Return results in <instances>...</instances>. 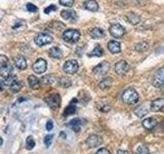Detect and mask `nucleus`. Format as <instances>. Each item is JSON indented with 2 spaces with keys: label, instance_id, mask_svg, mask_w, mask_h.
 <instances>
[{
  "label": "nucleus",
  "instance_id": "obj_1",
  "mask_svg": "<svg viewBox=\"0 0 164 154\" xmlns=\"http://www.w3.org/2000/svg\"><path fill=\"white\" fill-rule=\"evenodd\" d=\"M122 101L126 104H135L138 101V94L135 89L127 88L123 91L122 94Z\"/></svg>",
  "mask_w": 164,
  "mask_h": 154
},
{
  "label": "nucleus",
  "instance_id": "obj_2",
  "mask_svg": "<svg viewBox=\"0 0 164 154\" xmlns=\"http://www.w3.org/2000/svg\"><path fill=\"white\" fill-rule=\"evenodd\" d=\"M80 31L76 29H68L63 33V39L69 43H76L80 39Z\"/></svg>",
  "mask_w": 164,
  "mask_h": 154
},
{
  "label": "nucleus",
  "instance_id": "obj_3",
  "mask_svg": "<svg viewBox=\"0 0 164 154\" xmlns=\"http://www.w3.org/2000/svg\"><path fill=\"white\" fill-rule=\"evenodd\" d=\"M110 70V63L107 61H104L102 62L101 64H99L98 66H96L93 68V74L96 76H103V75H106L107 73Z\"/></svg>",
  "mask_w": 164,
  "mask_h": 154
},
{
  "label": "nucleus",
  "instance_id": "obj_4",
  "mask_svg": "<svg viewBox=\"0 0 164 154\" xmlns=\"http://www.w3.org/2000/svg\"><path fill=\"white\" fill-rule=\"evenodd\" d=\"M63 69L67 74H75L76 72L78 71L79 65L76 60H68V61L64 64Z\"/></svg>",
  "mask_w": 164,
  "mask_h": 154
},
{
  "label": "nucleus",
  "instance_id": "obj_5",
  "mask_svg": "<svg viewBox=\"0 0 164 154\" xmlns=\"http://www.w3.org/2000/svg\"><path fill=\"white\" fill-rule=\"evenodd\" d=\"M34 41H35V43L38 46H43V45H46V44L50 43V42H53V37L47 33H40L35 37Z\"/></svg>",
  "mask_w": 164,
  "mask_h": 154
},
{
  "label": "nucleus",
  "instance_id": "obj_6",
  "mask_svg": "<svg viewBox=\"0 0 164 154\" xmlns=\"http://www.w3.org/2000/svg\"><path fill=\"white\" fill-rule=\"evenodd\" d=\"M45 102L51 109H58L61 105V97L59 94H53V95L46 97Z\"/></svg>",
  "mask_w": 164,
  "mask_h": 154
},
{
  "label": "nucleus",
  "instance_id": "obj_7",
  "mask_svg": "<svg viewBox=\"0 0 164 154\" xmlns=\"http://www.w3.org/2000/svg\"><path fill=\"white\" fill-rule=\"evenodd\" d=\"M110 34L115 38H121L125 34V29L123 26H121L120 24H113L109 29Z\"/></svg>",
  "mask_w": 164,
  "mask_h": 154
},
{
  "label": "nucleus",
  "instance_id": "obj_8",
  "mask_svg": "<svg viewBox=\"0 0 164 154\" xmlns=\"http://www.w3.org/2000/svg\"><path fill=\"white\" fill-rule=\"evenodd\" d=\"M153 85L158 88H162L164 86V69L160 68L156 72L153 79Z\"/></svg>",
  "mask_w": 164,
  "mask_h": 154
},
{
  "label": "nucleus",
  "instance_id": "obj_9",
  "mask_svg": "<svg viewBox=\"0 0 164 154\" xmlns=\"http://www.w3.org/2000/svg\"><path fill=\"white\" fill-rule=\"evenodd\" d=\"M47 63L44 59H38L35 63L33 64V71L37 74H42L46 71Z\"/></svg>",
  "mask_w": 164,
  "mask_h": 154
},
{
  "label": "nucleus",
  "instance_id": "obj_10",
  "mask_svg": "<svg viewBox=\"0 0 164 154\" xmlns=\"http://www.w3.org/2000/svg\"><path fill=\"white\" fill-rule=\"evenodd\" d=\"M130 66L126 61H120L115 65V72L118 75H124L129 71Z\"/></svg>",
  "mask_w": 164,
  "mask_h": 154
},
{
  "label": "nucleus",
  "instance_id": "obj_11",
  "mask_svg": "<svg viewBox=\"0 0 164 154\" xmlns=\"http://www.w3.org/2000/svg\"><path fill=\"white\" fill-rule=\"evenodd\" d=\"M102 143H103V139L98 135H90L86 139V144H87V146L90 148L99 147Z\"/></svg>",
  "mask_w": 164,
  "mask_h": 154
},
{
  "label": "nucleus",
  "instance_id": "obj_12",
  "mask_svg": "<svg viewBox=\"0 0 164 154\" xmlns=\"http://www.w3.org/2000/svg\"><path fill=\"white\" fill-rule=\"evenodd\" d=\"M164 107V99L160 98L157 99V100L153 101L151 103V110L154 111V112H158V111H161Z\"/></svg>",
  "mask_w": 164,
  "mask_h": 154
},
{
  "label": "nucleus",
  "instance_id": "obj_13",
  "mask_svg": "<svg viewBox=\"0 0 164 154\" xmlns=\"http://www.w3.org/2000/svg\"><path fill=\"white\" fill-rule=\"evenodd\" d=\"M108 49L112 54H118L121 51V44L116 40H111L108 43Z\"/></svg>",
  "mask_w": 164,
  "mask_h": 154
},
{
  "label": "nucleus",
  "instance_id": "obj_14",
  "mask_svg": "<svg viewBox=\"0 0 164 154\" xmlns=\"http://www.w3.org/2000/svg\"><path fill=\"white\" fill-rule=\"evenodd\" d=\"M156 125H157V120H156L155 118L149 117L143 121V126L146 128V130L152 131L156 128Z\"/></svg>",
  "mask_w": 164,
  "mask_h": 154
},
{
  "label": "nucleus",
  "instance_id": "obj_15",
  "mask_svg": "<svg viewBox=\"0 0 164 154\" xmlns=\"http://www.w3.org/2000/svg\"><path fill=\"white\" fill-rule=\"evenodd\" d=\"M28 82H29V85L30 88H31L32 89H38L40 88V79L37 78V77L35 75H30L28 77Z\"/></svg>",
  "mask_w": 164,
  "mask_h": 154
},
{
  "label": "nucleus",
  "instance_id": "obj_16",
  "mask_svg": "<svg viewBox=\"0 0 164 154\" xmlns=\"http://www.w3.org/2000/svg\"><path fill=\"white\" fill-rule=\"evenodd\" d=\"M14 65L17 68L21 69V70H25L27 68V61L23 56H18L14 58Z\"/></svg>",
  "mask_w": 164,
  "mask_h": 154
},
{
  "label": "nucleus",
  "instance_id": "obj_17",
  "mask_svg": "<svg viewBox=\"0 0 164 154\" xmlns=\"http://www.w3.org/2000/svg\"><path fill=\"white\" fill-rule=\"evenodd\" d=\"M81 125H82V122H81V120L79 118H75V119H73V120H71L70 122L68 123V126L71 128L72 131H74L75 133H79L81 130Z\"/></svg>",
  "mask_w": 164,
  "mask_h": 154
},
{
  "label": "nucleus",
  "instance_id": "obj_18",
  "mask_svg": "<svg viewBox=\"0 0 164 154\" xmlns=\"http://www.w3.org/2000/svg\"><path fill=\"white\" fill-rule=\"evenodd\" d=\"M84 8L90 11H99V4L96 0H87L84 2Z\"/></svg>",
  "mask_w": 164,
  "mask_h": 154
},
{
  "label": "nucleus",
  "instance_id": "obj_19",
  "mask_svg": "<svg viewBox=\"0 0 164 154\" xmlns=\"http://www.w3.org/2000/svg\"><path fill=\"white\" fill-rule=\"evenodd\" d=\"M113 85V79L111 77H106V78L102 79V80L99 82V86H100L101 89H109L111 86Z\"/></svg>",
  "mask_w": 164,
  "mask_h": 154
},
{
  "label": "nucleus",
  "instance_id": "obj_20",
  "mask_svg": "<svg viewBox=\"0 0 164 154\" xmlns=\"http://www.w3.org/2000/svg\"><path fill=\"white\" fill-rule=\"evenodd\" d=\"M62 18L65 20H70V21H76L77 14L74 11H63L61 12Z\"/></svg>",
  "mask_w": 164,
  "mask_h": 154
},
{
  "label": "nucleus",
  "instance_id": "obj_21",
  "mask_svg": "<svg viewBox=\"0 0 164 154\" xmlns=\"http://www.w3.org/2000/svg\"><path fill=\"white\" fill-rule=\"evenodd\" d=\"M48 54L49 57H51L53 59H62L63 57V51H61V48H56V46H53L48 51Z\"/></svg>",
  "mask_w": 164,
  "mask_h": 154
},
{
  "label": "nucleus",
  "instance_id": "obj_22",
  "mask_svg": "<svg viewBox=\"0 0 164 154\" xmlns=\"http://www.w3.org/2000/svg\"><path fill=\"white\" fill-rule=\"evenodd\" d=\"M89 34H90V36L93 37V39H100L105 37V31L101 28H93L89 32Z\"/></svg>",
  "mask_w": 164,
  "mask_h": 154
},
{
  "label": "nucleus",
  "instance_id": "obj_23",
  "mask_svg": "<svg viewBox=\"0 0 164 154\" xmlns=\"http://www.w3.org/2000/svg\"><path fill=\"white\" fill-rule=\"evenodd\" d=\"M40 83H43L45 84V85H50V84H53L56 82V80H58V78H56L54 75H51V74H49V75H45L43 76L42 78L40 79Z\"/></svg>",
  "mask_w": 164,
  "mask_h": 154
},
{
  "label": "nucleus",
  "instance_id": "obj_24",
  "mask_svg": "<svg viewBox=\"0 0 164 154\" xmlns=\"http://www.w3.org/2000/svg\"><path fill=\"white\" fill-rule=\"evenodd\" d=\"M77 102V100H72V102L70 103V105L67 107L66 109H65L64 111V116H69V115H72V114H74L76 112V105L75 103Z\"/></svg>",
  "mask_w": 164,
  "mask_h": 154
},
{
  "label": "nucleus",
  "instance_id": "obj_25",
  "mask_svg": "<svg viewBox=\"0 0 164 154\" xmlns=\"http://www.w3.org/2000/svg\"><path fill=\"white\" fill-rule=\"evenodd\" d=\"M11 73H12V66L9 63L7 64L5 67H3V68L0 69V76L4 77V78L11 76Z\"/></svg>",
  "mask_w": 164,
  "mask_h": 154
},
{
  "label": "nucleus",
  "instance_id": "obj_26",
  "mask_svg": "<svg viewBox=\"0 0 164 154\" xmlns=\"http://www.w3.org/2000/svg\"><path fill=\"white\" fill-rule=\"evenodd\" d=\"M127 20H128V22H129L130 24L136 25V24L140 23L141 17L138 16V14H135V12H129V14H127Z\"/></svg>",
  "mask_w": 164,
  "mask_h": 154
},
{
  "label": "nucleus",
  "instance_id": "obj_27",
  "mask_svg": "<svg viewBox=\"0 0 164 154\" xmlns=\"http://www.w3.org/2000/svg\"><path fill=\"white\" fill-rule=\"evenodd\" d=\"M104 54V51L102 48L101 45H96V48H93V51L91 53L88 54L89 57H102Z\"/></svg>",
  "mask_w": 164,
  "mask_h": 154
},
{
  "label": "nucleus",
  "instance_id": "obj_28",
  "mask_svg": "<svg viewBox=\"0 0 164 154\" xmlns=\"http://www.w3.org/2000/svg\"><path fill=\"white\" fill-rule=\"evenodd\" d=\"M9 88H11L12 93H19V91H21V88H23V83H22V81L17 80V81H14Z\"/></svg>",
  "mask_w": 164,
  "mask_h": 154
},
{
  "label": "nucleus",
  "instance_id": "obj_29",
  "mask_svg": "<svg viewBox=\"0 0 164 154\" xmlns=\"http://www.w3.org/2000/svg\"><path fill=\"white\" fill-rule=\"evenodd\" d=\"M59 82V85H61L62 88H68L72 85L71 80L69 78H66V77H61Z\"/></svg>",
  "mask_w": 164,
  "mask_h": 154
},
{
  "label": "nucleus",
  "instance_id": "obj_30",
  "mask_svg": "<svg viewBox=\"0 0 164 154\" xmlns=\"http://www.w3.org/2000/svg\"><path fill=\"white\" fill-rule=\"evenodd\" d=\"M34 147H35V141H34V139L31 136H29L26 140V148L28 150H32Z\"/></svg>",
  "mask_w": 164,
  "mask_h": 154
},
{
  "label": "nucleus",
  "instance_id": "obj_31",
  "mask_svg": "<svg viewBox=\"0 0 164 154\" xmlns=\"http://www.w3.org/2000/svg\"><path fill=\"white\" fill-rule=\"evenodd\" d=\"M135 113L136 116H138V117H143V116H145L146 114L148 113V111H147V109L144 106H141V107H138V109H135Z\"/></svg>",
  "mask_w": 164,
  "mask_h": 154
},
{
  "label": "nucleus",
  "instance_id": "obj_32",
  "mask_svg": "<svg viewBox=\"0 0 164 154\" xmlns=\"http://www.w3.org/2000/svg\"><path fill=\"white\" fill-rule=\"evenodd\" d=\"M17 80H18V78H17V76L11 75V76L6 77V78L4 79L3 83H4V85H6V86H11V84L14 83V81H17Z\"/></svg>",
  "mask_w": 164,
  "mask_h": 154
},
{
  "label": "nucleus",
  "instance_id": "obj_33",
  "mask_svg": "<svg viewBox=\"0 0 164 154\" xmlns=\"http://www.w3.org/2000/svg\"><path fill=\"white\" fill-rule=\"evenodd\" d=\"M135 49L136 51H145L148 49V43L146 42H140L135 46Z\"/></svg>",
  "mask_w": 164,
  "mask_h": 154
},
{
  "label": "nucleus",
  "instance_id": "obj_34",
  "mask_svg": "<svg viewBox=\"0 0 164 154\" xmlns=\"http://www.w3.org/2000/svg\"><path fill=\"white\" fill-rule=\"evenodd\" d=\"M8 63H9L8 58L6 56H4V54H0V69L5 67Z\"/></svg>",
  "mask_w": 164,
  "mask_h": 154
},
{
  "label": "nucleus",
  "instance_id": "obj_35",
  "mask_svg": "<svg viewBox=\"0 0 164 154\" xmlns=\"http://www.w3.org/2000/svg\"><path fill=\"white\" fill-rule=\"evenodd\" d=\"M98 108L102 112H108V111H110L111 106L109 104H102V105H99L98 104Z\"/></svg>",
  "mask_w": 164,
  "mask_h": 154
},
{
  "label": "nucleus",
  "instance_id": "obj_36",
  "mask_svg": "<svg viewBox=\"0 0 164 154\" xmlns=\"http://www.w3.org/2000/svg\"><path fill=\"white\" fill-rule=\"evenodd\" d=\"M53 135H47L45 138H44V144H45L46 147H49L53 143Z\"/></svg>",
  "mask_w": 164,
  "mask_h": 154
},
{
  "label": "nucleus",
  "instance_id": "obj_37",
  "mask_svg": "<svg viewBox=\"0 0 164 154\" xmlns=\"http://www.w3.org/2000/svg\"><path fill=\"white\" fill-rule=\"evenodd\" d=\"M74 2H75V0H59V3H61L62 5L68 6V7L73 6Z\"/></svg>",
  "mask_w": 164,
  "mask_h": 154
},
{
  "label": "nucleus",
  "instance_id": "obj_38",
  "mask_svg": "<svg viewBox=\"0 0 164 154\" xmlns=\"http://www.w3.org/2000/svg\"><path fill=\"white\" fill-rule=\"evenodd\" d=\"M136 154H149V149L146 146H140L136 150Z\"/></svg>",
  "mask_w": 164,
  "mask_h": 154
},
{
  "label": "nucleus",
  "instance_id": "obj_39",
  "mask_svg": "<svg viewBox=\"0 0 164 154\" xmlns=\"http://www.w3.org/2000/svg\"><path fill=\"white\" fill-rule=\"evenodd\" d=\"M26 8H27V11H37V6L34 5L33 3H28L27 4V6H26Z\"/></svg>",
  "mask_w": 164,
  "mask_h": 154
},
{
  "label": "nucleus",
  "instance_id": "obj_40",
  "mask_svg": "<svg viewBox=\"0 0 164 154\" xmlns=\"http://www.w3.org/2000/svg\"><path fill=\"white\" fill-rule=\"evenodd\" d=\"M54 11H56V5H50V6L46 7V8L44 9V12H45V14H49V12Z\"/></svg>",
  "mask_w": 164,
  "mask_h": 154
},
{
  "label": "nucleus",
  "instance_id": "obj_41",
  "mask_svg": "<svg viewBox=\"0 0 164 154\" xmlns=\"http://www.w3.org/2000/svg\"><path fill=\"white\" fill-rule=\"evenodd\" d=\"M96 154H111V152L106 148H101V149H99V150L96 151Z\"/></svg>",
  "mask_w": 164,
  "mask_h": 154
},
{
  "label": "nucleus",
  "instance_id": "obj_42",
  "mask_svg": "<svg viewBox=\"0 0 164 154\" xmlns=\"http://www.w3.org/2000/svg\"><path fill=\"white\" fill-rule=\"evenodd\" d=\"M53 128V122L51 120H48L46 122V130L47 131H51Z\"/></svg>",
  "mask_w": 164,
  "mask_h": 154
},
{
  "label": "nucleus",
  "instance_id": "obj_43",
  "mask_svg": "<svg viewBox=\"0 0 164 154\" xmlns=\"http://www.w3.org/2000/svg\"><path fill=\"white\" fill-rule=\"evenodd\" d=\"M25 23H26V22L23 21V20H19L18 22H16V25H14V29L18 28V27H20V26H24Z\"/></svg>",
  "mask_w": 164,
  "mask_h": 154
},
{
  "label": "nucleus",
  "instance_id": "obj_44",
  "mask_svg": "<svg viewBox=\"0 0 164 154\" xmlns=\"http://www.w3.org/2000/svg\"><path fill=\"white\" fill-rule=\"evenodd\" d=\"M117 154H128V152L126 150H118Z\"/></svg>",
  "mask_w": 164,
  "mask_h": 154
},
{
  "label": "nucleus",
  "instance_id": "obj_45",
  "mask_svg": "<svg viewBox=\"0 0 164 154\" xmlns=\"http://www.w3.org/2000/svg\"><path fill=\"white\" fill-rule=\"evenodd\" d=\"M61 137H63V139H66V134H65V133H63V131H62V133H61Z\"/></svg>",
  "mask_w": 164,
  "mask_h": 154
},
{
  "label": "nucleus",
  "instance_id": "obj_46",
  "mask_svg": "<svg viewBox=\"0 0 164 154\" xmlns=\"http://www.w3.org/2000/svg\"><path fill=\"white\" fill-rule=\"evenodd\" d=\"M2 144H3V140H2V138H0V146H1Z\"/></svg>",
  "mask_w": 164,
  "mask_h": 154
},
{
  "label": "nucleus",
  "instance_id": "obj_47",
  "mask_svg": "<svg viewBox=\"0 0 164 154\" xmlns=\"http://www.w3.org/2000/svg\"><path fill=\"white\" fill-rule=\"evenodd\" d=\"M2 89H3L2 88V84H1V82H0V91H2Z\"/></svg>",
  "mask_w": 164,
  "mask_h": 154
}]
</instances>
